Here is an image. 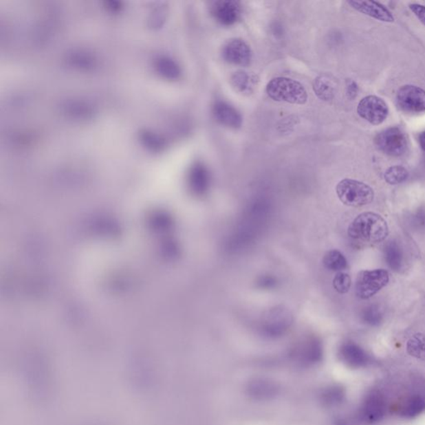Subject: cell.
Segmentation results:
<instances>
[{
	"mask_svg": "<svg viewBox=\"0 0 425 425\" xmlns=\"http://www.w3.org/2000/svg\"><path fill=\"white\" fill-rule=\"evenodd\" d=\"M348 235L360 241L377 243L384 241L389 235L388 224L375 212L360 214L348 227Z\"/></svg>",
	"mask_w": 425,
	"mask_h": 425,
	"instance_id": "obj_1",
	"label": "cell"
},
{
	"mask_svg": "<svg viewBox=\"0 0 425 425\" xmlns=\"http://www.w3.org/2000/svg\"><path fill=\"white\" fill-rule=\"evenodd\" d=\"M266 91L276 102L303 105L307 101V92L298 81L287 78H276L268 83Z\"/></svg>",
	"mask_w": 425,
	"mask_h": 425,
	"instance_id": "obj_2",
	"label": "cell"
},
{
	"mask_svg": "<svg viewBox=\"0 0 425 425\" xmlns=\"http://www.w3.org/2000/svg\"><path fill=\"white\" fill-rule=\"evenodd\" d=\"M340 202L345 206L362 207L374 199V190L368 184L351 179L340 180L336 188Z\"/></svg>",
	"mask_w": 425,
	"mask_h": 425,
	"instance_id": "obj_3",
	"label": "cell"
},
{
	"mask_svg": "<svg viewBox=\"0 0 425 425\" xmlns=\"http://www.w3.org/2000/svg\"><path fill=\"white\" fill-rule=\"evenodd\" d=\"M389 281L390 275L384 270L360 272L356 281V294L362 299L371 298L386 287Z\"/></svg>",
	"mask_w": 425,
	"mask_h": 425,
	"instance_id": "obj_4",
	"label": "cell"
},
{
	"mask_svg": "<svg viewBox=\"0 0 425 425\" xmlns=\"http://www.w3.org/2000/svg\"><path fill=\"white\" fill-rule=\"evenodd\" d=\"M375 142L383 153L395 157L406 153L408 148L407 136L399 127H390L380 132Z\"/></svg>",
	"mask_w": 425,
	"mask_h": 425,
	"instance_id": "obj_5",
	"label": "cell"
},
{
	"mask_svg": "<svg viewBox=\"0 0 425 425\" xmlns=\"http://www.w3.org/2000/svg\"><path fill=\"white\" fill-rule=\"evenodd\" d=\"M358 113L372 125H380L387 118L389 107L382 98L371 95L359 102Z\"/></svg>",
	"mask_w": 425,
	"mask_h": 425,
	"instance_id": "obj_6",
	"label": "cell"
},
{
	"mask_svg": "<svg viewBox=\"0 0 425 425\" xmlns=\"http://www.w3.org/2000/svg\"><path fill=\"white\" fill-rule=\"evenodd\" d=\"M396 102L401 110L419 113L425 111V91L414 85L403 86L397 92Z\"/></svg>",
	"mask_w": 425,
	"mask_h": 425,
	"instance_id": "obj_7",
	"label": "cell"
},
{
	"mask_svg": "<svg viewBox=\"0 0 425 425\" xmlns=\"http://www.w3.org/2000/svg\"><path fill=\"white\" fill-rule=\"evenodd\" d=\"M210 13L220 25H234L241 16V5L235 0H219L212 3Z\"/></svg>",
	"mask_w": 425,
	"mask_h": 425,
	"instance_id": "obj_8",
	"label": "cell"
},
{
	"mask_svg": "<svg viewBox=\"0 0 425 425\" xmlns=\"http://www.w3.org/2000/svg\"><path fill=\"white\" fill-rule=\"evenodd\" d=\"M250 47L242 39H232L223 50V58L235 65L248 66L252 61Z\"/></svg>",
	"mask_w": 425,
	"mask_h": 425,
	"instance_id": "obj_9",
	"label": "cell"
},
{
	"mask_svg": "<svg viewBox=\"0 0 425 425\" xmlns=\"http://www.w3.org/2000/svg\"><path fill=\"white\" fill-rule=\"evenodd\" d=\"M386 412V403L379 394H372L364 400L362 416L364 422L373 424L383 419Z\"/></svg>",
	"mask_w": 425,
	"mask_h": 425,
	"instance_id": "obj_10",
	"label": "cell"
},
{
	"mask_svg": "<svg viewBox=\"0 0 425 425\" xmlns=\"http://www.w3.org/2000/svg\"><path fill=\"white\" fill-rule=\"evenodd\" d=\"M353 9L360 12L364 14L370 16L373 19L380 20L386 23H393L395 21L394 16L391 12L384 7L382 3L376 1H352L348 2Z\"/></svg>",
	"mask_w": 425,
	"mask_h": 425,
	"instance_id": "obj_11",
	"label": "cell"
},
{
	"mask_svg": "<svg viewBox=\"0 0 425 425\" xmlns=\"http://www.w3.org/2000/svg\"><path fill=\"white\" fill-rule=\"evenodd\" d=\"M188 184L195 195L203 196L208 193L210 187V175L204 164L196 162L191 167L188 174Z\"/></svg>",
	"mask_w": 425,
	"mask_h": 425,
	"instance_id": "obj_12",
	"label": "cell"
},
{
	"mask_svg": "<svg viewBox=\"0 0 425 425\" xmlns=\"http://www.w3.org/2000/svg\"><path fill=\"white\" fill-rule=\"evenodd\" d=\"M212 112L217 122L224 126L234 128V129H238L242 126L241 114L234 107L226 102H216Z\"/></svg>",
	"mask_w": 425,
	"mask_h": 425,
	"instance_id": "obj_13",
	"label": "cell"
},
{
	"mask_svg": "<svg viewBox=\"0 0 425 425\" xmlns=\"http://www.w3.org/2000/svg\"><path fill=\"white\" fill-rule=\"evenodd\" d=\"M155 68L162 78L171 81H175L182 76V68L179 64L174 59L166 56L155 59Z\"/></svg>",
	"mask_w": 425,
	"mask_h": 425,
	"instance_id": "obj_14",
	"label": "cell"
},
{
	"mask_svg": "<svg viewBox=\"0 0 425 425\" xmlns=\"http://www.w3.org/2000/svg\"><path fill=\"white\" fill-rule=\"evenodd\" d=\"M425 411V399L420 395H412L399 406L398 414L404 418H415Z\"/></svg>",
	"mask_w": 425,
	"mask_h": 425,
	"instance_id": "obj_15",
	"label": "cell"
},
{
	"mask_svg": "<svg viewBox=\"0 0 425 425\" xmlns=\"http://www.w3.org/2000/svg\"><path fill=\"white\" fill-rule=\"evenodd\" d=\"M336 82L327 75L319 76L314 80V91L315 94L323 101H330L336 94Z\"/></svg>",
	"mask_w": 425,
	"mask_h": 425,
	"instance_id": "obj_16",
	"label": "cell"
},
{
	"mask_svg": "<svg viewBox=\"0 0 425 425\" xmlns=\"http://www.w3.org/2000/svg\"><path fill=\"white\" fill-rule=\"evenodd\" d=\"M67 65L78 68V69H91L97 64L94 55L81 50L73 51L68 54L66 58Z\"/></svg>",
	"mask_w": 425,
	"mask_h": 425,
	"instance_id": "obj_17",
	"label": "cell"
},
{
	"mask_svg": "<svg viewBox=\"0 0 425 425\" xmlns=\"http://www.w3.org/2000/svg\"><path fill=\"white\" fill-rule=\"evenodd\" d=\"M342 352L345 360L352 367H364L368 362V355L358 345L353 343L346 344L343 347Z\"/></svg>",
	"mask_w": 425,
	"mask_h": 425,
	"instance_id": "obj_18",
	"label": "cell"
},
{
	"mask_svg": "<svg viewBox=\"0 0 425 425\" xmlns=\"http://www.w3.org/2000/svg\"><path fill=\"white\" fill-rule=\"evenodd\" d=\"M266 323V330L268 331H283L288 324L291 323V315L283 309H275L268 315Z\"/></svg>",
	"mask_w": 425,
	"mask_h": 425,
	"instance_id": "obj_19",
	"label": "cell"
},
{
	"mask_svg": "<svg viewBox=\"0 0 425 425\" xmlns=\"http://www.w3.org/2000/svg\"><path fill=\"white\" fill-rule=\"evenodd\" d=\"M323 263L327 270L334 272H342L348 266L346 257L336 250L327 252L323 257Z\"/></svg>",
	"mask_w": 425,
	"mask_h": 425,
	"instance_id": "obj_20",
	"label": "cell"
},
{
	"mask_svg": "<svg viewBox=\"0 0 425 425\" xmlns=\"http://www.w3.org/2000/svg\"><path fill=\"white\" fill-rule=\"evenodd\" d=\"M384 257H386L388 265L393 270L398 271L402 267L403 252L396 243L391 242L387 244V246L384 248Z\"/></svg>",
	"mask_w": 425,
	"mask_h": 425,
	"instance_id": "obj_21",
	"label": "cell"
},
{
	"mask_svg": "<svg viewBox=\"0 0 425 425\" xmlns=\"http://www.w3.org/2000/svg\"><path fill=\"white\" fill-rule=\"evenodd\" d=\"M65 113L75 119L89 118L94 109L87 103L81 102H70L63 107Z\"/></svg>",
	"mask_w": 425,
	"mask_h": 425,
	"instance_id": "obj_22",
	"label": "cell"
},
{
	"mask_svg": "<svg viewBox=\"0 0 425 425\" xmlns=\"http://www.w3.org/2000/svg\"><path fill=\"white\" fill-rule=\"evenodd\" d=\"M142 145L151 151H160L166 146V140L162 135L153 131H142L140 134Z\"/></svg>",
	"mask_w": 425,
	"mask_h": 425,
	"instance_id": "obj_23",
	"label": "cell"
},
{
	"mask_svg": "<svg viewBox=\"0 0 425 425\" xmlns=\"http://www.w3.org/2000/svg\"><path fill=\"white\" fill-rule=\"evenodd\" d=\"M407 351L417 359L425 360V335L415 334L408 340Z\"/></svg>",
	"mask_w": 425,
	"mask_h": 425,
	"instance_id": "obj_24",
	"label": "cell"
},
{
	"mask_svg": "<svg viewBox=\"0 0 425 425\" xmlns=\"http://www.w3.org/2000/svg\"><path fill=\"white\" fill-rule=\"evenodd\" d=\"M231 81L232 85L239 91L244 92L250 91L254 86L256 79L254 76L248 74L246 72L239 71L232 75Z\"/></svg>",
	"mask_w": 425,
	"mask_h": 425,
	"instance_id": "obj_25",
	"label": "cell"
},
{
	"mask_svg": "<svg viewBox=\"0 0 425 425\" xmlns=\"http://www.w3.org/2000/svg\"><path fill=\"white\" fill-rule=\"evenodd\" d=\"M408 177V171L401 166H391L384 173V179L392 186L406 182Z\"/></svg>",
	"mask_w": 425,
	"mask_h": 425,
	"instance_id": "obj_26",
	"label": "cell"
},
{
	"mask_svg": "<svg viewBox=\"0 0 425 425\" xmlns=\"http://www.w3.org/2000/svg\"><path fill=\"white\" fill-rule=\"evenodd\" d=\"M334 287L335 290L340 294H347L350 290L351 286V276L345 272H340L335 276L334 279Z\"/></svg>",
	"mask_w": 425,
	"mask_h": 425,
	"instance_id": "obj_27",
	"label": "cell"
},
{
	"mask_svg": "<svg viewBox=\"0 0 425 425\" xmlns=\"http://www.w3.org/2000/svg\"><path fill=\"white\" fill-rule=\"evenodd\" d=\"M362 318L367 324L371 325V326H377L382 323V314L378 308L370 307L363 312Z\"/></svg>",
	"mask_w": 425,
	"mask_h": 425,
	"instance_id": "obj_28",
	"label": "cell"
},
{
	"mask_svg": "<svg viewBox=\"0 0 425 425\" xmlns=\"http://www.w3.org/2000/svg\"><path fill=\"white\" fill-rule=\"evenodd\" d=\"M166 12L164 8H156V9L152 12L149 19L150 27L152 28V29H159L160 27H162L164 20H166Z\"/></svg>",
	"mask_w": 425,
	"mask_h": 425,
	"instance_id": "obj_29",
	"label": "cell"
},
{
	"mask_svg": "<svg viewBox=\"0 0 425 425\" xmlns=\"http://www.w3.org/2000/svg\"><path fill=\"white\" fill-rule=\"evenodd\" d=\"M278 279L271 275H264L260 276L257 282V287L260 290H270L278 285Z\"/></svg>",
	"mask_w": 425,
	"mask_h": 425,
	"instance_id": "obj_30",
	"label": "cell"
},
{
	"mask_svg": "<svg viewBox=\"0 0 425 425\" xmlns=\"http://www.w3.org/2000/svg\"><path fill=\"white\" fill-rule=\"evenodd\" d=\"M410 9L416 18L425 26V6L419 5V3H412L410 5Z\"/></svg>",
	"mask_w": 425,
	"mask_h": 425,
	"instance_id": "obj_31",
	"label": "cell"
},
{
	"mask_svg": "<svg viewBox=\"0 0 425 425\" xmlns=\"http://www.w3.org/2000/svg\"><path fill=\"white\" fill-rule=\"evenodd\" d=\"M358 87L356 83L352 80L347 81V97L351 99H354L358 95Z\"/></svg>",
	"mask_w": 425,
	"mask_h": 425,
	"instance_id": "obj_32",
	"label": "cell"
},
{
	"mask_svg": "<svg viewBox=\"0 0 425 425\" xmlns=\"http://www.w3.org/2000/svg\"><path fill=\"white\" fill-rule=\"evenodd\" d=\"M106 6L107 9L111 12H113V13H116V12H118L122 9L121 3L118 2H107L106 3Z\"/></svg>",
	"mask_w": 425,
	"mask_h": 425,
	"instance_id": "obj_33",
	"label": "cell"
},
{
	"mask_svg": "<svg viewBox=\"0 0 425 425\" xmlns=\"http://www.w3.org/2000/svg\"><path fill=\"white\" fill-rule=\"evenodd\" d=\"M419 142L421 148L425 151V131L419 135Z\"/></svg>",
	"mask_w": 425,
	"mask_h": 425,
	"instance_id": "obj_34",
	"label": "cell"
}]
</instances>
